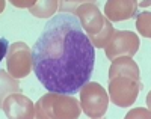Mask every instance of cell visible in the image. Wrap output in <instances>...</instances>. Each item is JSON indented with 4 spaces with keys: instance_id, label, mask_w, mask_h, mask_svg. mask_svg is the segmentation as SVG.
Segmentation results:
<instances>
[{
    "instance_id": "6da1fadb",
    "label": "cell",
    "mask_w": 151,
    "mask_h": 119,
    "mask_svg": "<svg viewBox=\"0 0 151 119\" xmlns=\"http://www.w3.org/2000/svg\"><path fill=\"white\" fill-rule=\"evenodd\" d=\"M32 62L36 78L48 92L76 95L92 75L95 47L77 17L59 12L45 23L32 47Z\"/></svg>"
},
{
    "instance_id": "7a4b0ae2",
    "label": "cell",
    "mask_w": 151,
    "mask_h": 119,
    "mask_svg": "<svg viewBox=\"0 0 151 119\" xmlns=\"http://www.w3.org/2000/svg\"><path fill=\"white\" fill-rule=\"evenodd\" d=\"M80 103L73 95L48 92L35 104V118L38 119H76L80 116Z\"/></svg>"
},
{
    "instance_id": "3957f363",
    "label": "cell",
    "mask_w": 151,
    "mask_h": 119,
    "mask_svg": "<svg viewBox=\"0 0 151 119\" xmlns=\"http://www.w3.org/2000/svg\"><path fill=\"white\" fill-rule=\"evenodd\" d=\"M142 87L141 77L116 74L109 77V98L118 107H130L134 104Z\"/></svg>"
},
{
    "instance_id": "277c9868",
    "label": "cell",
    "mask_w": 151,
    "mask_h": 119,
    "mask_svg": "<svg viewBox=\"0 0 151 119\" xmlns=\"http://www.w3.org/2000/svg\"><path fill=\"white\" fill-rule=\"evenodd\" d=\"M80 107L88 118L100 119L103 118L107 105H109V95L103 89L101 85L95 82H88L80 87Z\"/></svg>"
},
{
    "instance_id": "5b68a950",
    "label": "cell",
    "mask_w": 151,
    "mask_h": 119,
    "mask_svg": "<svg viewBox=\"0 0 151 119\" xmlns=\"http://www.w3.org/2000/svg\"><path fill=\"white\" fill-rule=\"evenodd\" d=\"M6 68L14 78H23L30 74V70H33L32 50L26 42L18 41L9 47L6 54Z\"/></svg>"
},
{
    "instance_id": "8992f818",
    "label": "cell",
    "mask_w": 151,
    "mask_h": 119,
    "mask_svg": "<svg viewBox=\"0 0 151 119\" xmlns=\"http://www.w3.org/2000/svg\"><path fill=\"white\" fill-rule=\"evenodd\" d=\"M139 36L129 30H115L110 42L104 48V53L109 60H115L116 57L134 56L139 50Z\"/></svg>"
},
{
    "instance_id": "52a82bcc",
    "label": "cell",
    "mask_w": 151,
    "mask_h": 119,
    "mask_svg": "<svg viewBox=\"0 0 151 119\" xmlns=\"http://www.w3.org/2000/svg\"><path fill=\"white\" fill-rule=\"evenodd\" d=\"M74 15L77 17L82 29L86 32L88 38H92L98 35L104 27V20L106 17L100 12L95 3L92 2H83L77 9H76Z\"/></svg>"
},
{
    "instance_id": "ba28073f",
    "label": "cell",
    "mask_w": 151,
    "mask_h": 119,
    "mask_svg": "<svg viewBox=\"0 0 151 119\" xmlns=\"http://www.w3.org/2000/svg\"><path fill=\"white\" fill-rule=\"evenodd\" d=\"M2 109L5 115L11 119H32L35 118V105L33 103L20 92L8 95L2 100Z\"/></svg>"
},
{
    "instance_id": "9c48e42d",
    "label": "cell",
    "mask_w": 151,
    "mask_h": 119,
    "mask_svg": "<svg viewBox=\"0 0 151 119\" xmlns=\"http://www.w3.org/2000/svg\"><path fill=\"white\" fill-rule=\"evenodd\" d=\"M137 14V2L134 0H109L104 5V17L110 23L130 20Z\"/></svg>"
},
{
    "instance_id": "30bf717a",
    "label": "cell",
    "mask_w": 151,
    "mask_h": 119,
    "mask_svg": "<svg viewBox=\"0 0 151 119\" xmlns=\"http://www.w3.org/2000/svg\"><path fill=\"white\" fill-rule=\"evenodd\" d=\"M58 8H59L58 0H40L29 9V12L38 18H48L55 12H58Z\"/></svg>"
},
{
    "instance_id": "8fae6325",
    "label": "cell",
    "mask_w": 151,
    "mask_h": 119,
    "mask_svg": "<svg viewBox=\"0 0 151 119\" xmlns=\"http://www.w3.org/2000/svg\"><path fill=\"white\" fill-rule=\"evenodd\" d=\"M113 32H115V29H113L112 23L106 18V20H104V27H103V30L100 32L98 35L89 38V41H91V44H92L95 48H106L107 44L110 42L112 36H113Z\"/></svg>"
},
{
    "instance_id": "7c38bea8",
    "label": "cell",
    "mask_w": 151,
    "mask_h": 119,
    "mask_svg": "<svg viewBox=\"0 0 151 119\" xmlns=\"http://www.w3.org/2000/svg\"><path fill=\"white\" fill-rule=\"evenodd\" d=\"M136 29L144 38H151V14L148 11H142L136 15Z\"/></svg>"
},
{
    "instance_id": "4fadbf2b",
    "label": "cell",
    "mask_w": 151,
    "mask_h": 119,
    "mask_svg": "<svg viewBox=\"0 0 151 119\" xmlns=\"http://www.w3.org/2000/svg\"><path fill=\"white\" fill-rule=\"evenodd\" d=\"M2 74V100H3V97L6 98L8 97V94H9V89L12 90V94L14 92H20V83H18V80L15 78L14 80V77H12L9 72H6V71H0Z\"/></svg>"
},
{
    "instance_id": "5bb4252c",
    "label": "cell",
    "mask_w": 151,
    "mask_h": 119,
    "mask_svg": "<svg viewBox=\"0 0 151 119\" xmlns=\"http://www.w3.org/2000/svg\"><path fill=\"white\" fill-rule=\"evenodd\" d=\"M150 116H151L150 110L142 109V107H139V109H133L132 112H129L127 115H125V118H127V119H132V118H144V119H150Z\"/></svg>"
},
{
    "instance_id": "9a60e30c",
    "label": "cell",
    "mask_w": 151,
    "mask_h": 119,
    "mask_svg": "<svg viewBox=\"0 0 151 119\" xmlns=\"http://www.w3.org/2000/svg\"><path fill=\"white\" fill-rule=\"evenodd\" d=\"M14 6H17V8H27V9H30L36 2H33V0H26V2H18V0H12L11 2Z\"/></svg>"
},
{
    "instance_id": "2e32d148",
    "label": "cell",
    "mask_w": 151,
    "mask_h": 119,
    "mask_svg": "<svg viewBox=\"0 0 151 119\" xmlns=\"http://www.w3.org/2000/svg\"><path fill=\"white\" fill-rule=\"evenodd\" d=\"M0 44H2V54H0V57H2V60H3V57H6L8 51H9V45H8L6 38L2 36V39H0Z\"/></svg>"
}]
</instances>
